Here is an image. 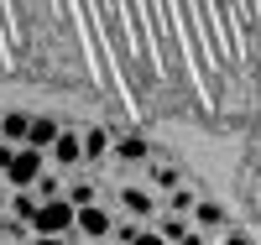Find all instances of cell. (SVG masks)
I'll return each mask as SVG.
<instances>
[{
	"instance_id": "2e32d148",
	"label": "cell",
	"mask_w": 261,
	"mask_h": 245,
	"mask_svg": "<svg viewBox=\"0 0 261 245\" xmlns=\"http://www.w3.org/2000/svg\"><path fill=\"white\" fill-rule=\"evenodd\" d=\"M136 230H141V225H115L110 240H115V245H130V240H136Z\"/></svg>"
},
{
	"instance_id": "d6986e66",
	"label": "cell",
	"mask_w": 261,
	"mask_h": 245,
	"mask_svg": "<svg viewBox=\"0 0 261 245\" xmlns=\"http://www.w3.org/2000/svg\"><path fill=\"white\" fill-rule=\"evenodd\" d=\"M178 245H204V230H188V235H183Z\"/></svg>"
},
{
	"instance_id": "30bf717a",
	"label": "cell",
	"mask_w": 261,
	"mask_h": 245,
	"mask_svg": "<svg viewBox=\"0 0 261 245\" xmlns=\"http://www.w3.org/2000/svg\"><path fill=\"white\" fill-rule=\"evenodd\" d=\"M79 136H84V162H99V157H110V130L89 125V130H79Z\"/></svg>"
},
{
	"instance_id": "cb8c5ba5",
	"label": "cell",
	"mask_w": 261,
	"mask_h": 245,
	"mask_svg": "<svg viewBox=\"0 0 261 245\" xmlns=\"http://www.w3.org/2000/svg\"><path fill=\"white\" fill-rule=\"evenodd\" d=\"M94 245H110V240H94Z\"/></svg>"
},
{
	"instance_id": "3957f363",
	"label": "cell",
	"mask_w": 261,
	"mask_h": 245,
	"mask_svg": "<svg viewBox=\"0 0 261 245\" xmlns=\"http://www.w3.org/2000/svg\"><path fill=\"white\" fill-rule=\"evenodd\" d=\"M73 230H79V235H89V240H110L115 219L105 214L99 204H84V209H73Z\"/></svg>"
},
{
	"instance_id": "ba28073f",
	"label": "cell",
	"mask_w": 261,
	"mask_h": 245,
	"mask_svg": "<svg viewBox=\"0 0 261 245\" xmlns=\"http://www.w3.org/2000/svg\"><path fill=\"white\" fill-rule=\"evenodd\" d=\"M110 151L120 162H151V141L146 136H120V141H110Z\"/></svg>"
},
{
	"instance_id": "603a6c76",
	"label": "cell",
	"mask_w": 261,
	"mask_h": 245,
	"mask_svg": "<svg viewBox=\"0 0 261 245\" xmlns=\"http://www.w3.org/2000/svg\"><path fill=\"white\" fill-rule=\"evenodd\" d=\"M0 141H6V125H0Z\"/></svg>"
},
{
	"instance_id": "ac0fdd59",
	"label": "cell",
	"mask_w": 261,
	"mask_h": 245,
	"mask_svg": "<svg viewBox=\"0 0 261 245\" xmlns=\"http://www.w3.org/2000/svg\"><path fill=\"white\" fill-rule=\"evenodd\" d=\"M11 157H16V141H0V172L11 167Z\"/></svg>"
},
{
	"instance_id": "e0dca14e",
	"label": "cell",
	"mask_w": 261,
	"mask_h": 245,
	"mask_svg": "<svg viewBox=\"0 0 261 245\" xmlns=\"http://www.w3.org/2000/svg\"><path fill=\"white\" fill-rule=\"evenodd\" d=\"M130 245H172V240H162L157 230H136V240H130Z\"/></svg>"
},
{
	"instance_id": "8fae6325",
	"label": "cell",
	"mask_w": 261,
	"mask_h": 245,
	"mask_svg": "<svg viewBox=\"0 0 261 245\" xmlns=\"http://www.w3.org/2000/svg\"><path fill=\"white\" fill-rule=\"evenodd\" d=\"M151 230H157L162 240H172V245H178V240H183V235H188L193 225H188V214H178V209H172V214H162V219H157Z\"/></svg>"
},
{
	"instance_id": "5b68a950",
	"label": "cell",
	"mask_w": 261,
	"mask_h": 245,
	"mask_svg": "<svg viewBox=\"0 0 261 245\" xmlns=\"http://www.w3.org/2000/svg\"><path fill=\"white\" fill-rule=\"evenodd\" d=\"M47 151H53L58 167H73V162H84V136H79V130H58V141Z\"/></svg>"
},
{
	"instance_id": "d4e9b609",
	"label": "cell",
	"mask_w": 261,
	"mask_h": 245,
	"mask_svg": "<svg viewBox=\"0 0 261 245\" xmlns=\"http://www.w3.org/2000/svg\"><path fill=\"white\" fill-rule=\"evenodd\" d=\"M256 183H261V167H256Z\"/></svg>"
},
{
	"instance_id": "4fadbf2b",
	"label": "cell",
	"mask_w": 261,
	"mask_h": 245,
	"mask_svg": "<svg viewBox=\"0 0 261 245\" xmlns=\"http://www.w3.org/2000/svg\"><path fill=\"white\" fill-rule=\"evenodd\" d=\"M0 125H6V141H27V125H32V115H21V110H11V115H0Z\"/></svg>"
},
{
	"instance_id": "8992f818",
	"label": "cell",
	"mask_w": 261,
	"mask_h": 245,
	"mask_svg": "<svg viewBox=\"0 0 261 245\" xmlns=\"http://www.w3.org/2000/svg\"><path fill=\"white\" fill-rule=\"evenodd\" d=\"M58 130H63V125H58L53 115H32V125H27V141H21V146H37V151H47V146L58 141Z\"/></svg>"
},
{
	"instance_id": "52a82bcc",
	"label": "cell",
	"mask_w": 261,
	"mask_h": 245,
	"mask_svg": "<svg viewBox=\"0 0 261 245\" xmlns=\"http://www.w3.org/2000/svg\"><path fill=\"white\" fill-rule=\"evenodd\" d=\"M120 204H125L130 214H136L141 225H151V219H157V198H151L146 188H120Z\"/></svg>"
},
{
	"instance_id": "9c48e42d",
	"label": "cell",
	"mask_w": 261,
	"mask_h": 245,
	"mask_svg": "<svg viewBox=\"0 0 261 245\" xmlns=\"http://www.w3.org/2000/svg\"><path fill=\"white\" fill-rule=\"evenodd\" d=\"M37 204H42V198H37L32 188H16V193H11V204H6V214L16 219V225H32V214H37Z\"/></svg>"
},
{
	"instance_id": "44dd1931",
	"label": "cell",
	"mask_w": 261,
	"mask_h": 245,
	"mask_svg": "<svg viewBox=\"0 0 261 245\" xmlns=\"http://www.w3.org/2000/svg\"><path fill=\"white\" fill-rule=\"evenodd\" d=\"M37 245H68L63 235H37Z\"/></svg>"
},
{
	"instance_id": "277c9868",
	"label": "cell",
	"mask_w": 261,
	"mask_h": 245,
	"mask_svg": "<svg viewBox=\"0 0 261 245\" xmlns=\"http://www.w3.org/2000/svg\"><path fill=\"white\" fill-rule=\"evenodd\" d=\"M188 225L193 230H225V204H214V198H193Z\"/></svg>"
},
{
	"instance_id": "5bb4252c",
	"label": "cell",
	"mask_w": 261,
	"mask_h": 245,
	"mask_svg": "<svg viewBox=\"0 0 261 245\" xmlns=\"http://www.w3.org/2000/svg\"><path fill=\"white\" fill-rule=\"evenodd\" d=\"M63 198H68L73 209H84V204H94V183H73V188L63 193Z\"/></svg>"
},
{
	"instance_id": "7402d4cb",
	"label": "cell",
	"mask_w": 261,
	"mask_h": 245,
	"mask_svg": "<svg viewBox=\"0 0 261 245\" xmlns=\"http://www.w3.org/2000/svg\"><path fill=\"white\" fill-rule=\"evenodd\" d=\"M0 219H6V193H0Z\"/></svg>"
},
{
	"instance_id": "9a60e30c",
	"label": "cell",
	"mask_w": 261,
	"mask_h": 245,
	"mask_svg": "<svg viewBox=\"0 0 261 245\" xmlns=\"http://www.w3.org/2000/svg\"><path fill=\"white\" fill-rule=\"evenodd\" d=\"M32 193H37V198H58V193H63V183H58V177H47V172H42L37 183H32Z\"/></svg>"
},
{
	"instance_id": "7c38bea8",
	"label": "cell",
	"mask_w": 261,
	"mask_h": 245,
	"mask_svg": "<svg viewBox=\"0 0 261 245\" xmlns=\"http://www.w3.org/2000/svg\"><path fill=\"white\" fill-rule=\"evenodd\" d=\"M151 183H157L162 193L183 188V167H172V162H157V157H151Z\"/></svg>"
},
{
	"instance_id": "6da1fadb",
	"label": "cell",
	"mask_w": 261,
	"mask_h": 245,
	"mask_svg": "<svg viewBox=\"0 0 261 245\" xmlns=\"http://www.w3.org/2000/svg\"><path fill=\"white\" fill-rule=\"evenodd\" d=\"M73 230V204L68 198H42L37 204V214H32V235H68Z\"/></svg>"
},
{
	"instance_id": "ffe728a7",
	"label": "cell",
	"mask_w": 261,
	"mask_h": 245,
	"mask_svg": "<svg viewBox=\"0 0 261 245\" xmlns=\"http://www.w3.org/2000/svg\"><path fill=\"white\" fill-rule=\"evenodd\" d=\"M225 245H251V235H241V230H230V235H225Z\"/></svg>"
},
{
	"instance_id": "7a4b0ae2",
	"label": "cell",
	"mask_w": 261,
	"mask_h": 245,
	"mask_svg": "<svg viewBox=\"0 0 261 245\" xmlns=\"http://www.w3.org/2000/svg\"><path fill=\"white\" fill-rule=\"evenodd\" d=\"M42 177V151L37 146H16V157H11V167H6V183L11 188H32Z\"/></svg>"
}]
</instances>
